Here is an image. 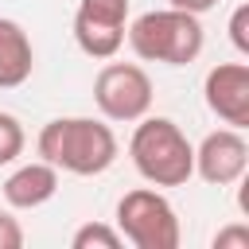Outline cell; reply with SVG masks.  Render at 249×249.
<instances>
[{"label":"cell","instance_id":"6da1fadb","mask_svg":"<svg viewBox=\"0 0 249 249\" xmlns=\"http://www.w3.org/2000/svg\"><path fill=\"white\" fill-rule=\"evenodd\" d=\"M39 156L66 175H101L117 163V136L97 117H54L39 128Z\"/></svg>","mask_w":249,"mask_h":249},{"label":"cell","instance_id":"7a4b0ae2","mask_svg":"<svg viewBox=\"0 0 249 249\" xmlns=\"http://www.w3.org/2000/svg\"><path fill=\"white\" fill-rule=\"evenodd\" d=\"M128 160L152 187H183L195 175V144L171 117H140L128 136Z\"/></svg>","mask_w":249,"mask_h":249},{"label":"cell","instance_id":"3957f363","mask_svg":"<svg viewBox=\"0 0 249 249\" xmlns=\"http://www.w3.org/2000/svg\"><path fill=\"white\" fill-rule=\"evenodd\" d=\"M124 39L140 62H163V66L195 62L202 54V43H206L198 16L179 12V8H156V12L128 19Z\"/></svg>","mask_w":249,"mask_h":249},{"label":"cell","instance_id":"277c9868","mask_svg":"<svg viewBox=\"0 0 249 249\" xmlns=\"http://www.w3.org/2000/svg\"><path fill=\"white\" fill-rule=\"evenodd\" d=\"M117 233L136 249H179V218L160 187L124 191L117 202Z\"/></svg>","mask_w":249,"mask_h":249},{"label":"cell","instance_id":"5b68a950","mask_svg":"<svg viewBox=\"0 0 249 249\" xmlns=\"http://www.w3.org/2000/svg\"><path fill=\"white\" fill-rule=\"evenodd\" d=\"M152 97H156L152 78L136 62H109L105 58V66L93 78V105L113 124H136L140 117H148Z\"/></svg>","mask_w":249,"mask_h":249},{"label":"cell","instance_id":"8992f818","mask_svg":"<svg viewBox=\"0 0 249 249\" xmlns=\"http://www.w3.org/2000/svg\"><path fill=\"white\" fill-rule=\"evenodd\" d=\"M128 31V0H78L74 12V43L82 54L105 62L124 47Z\"/></svg>","mask_w":249,"mask_h":249},{"label":"cell","instance_id":"52a82bcc","mask_svg":"<svg viewBox=\"0 0 249 249\" xmlns=\"http://www.w3.org/2000/svg\"><path fill=\"white\" fill-rule=\"evenodd\" d=\"M249 167V140L241 136V128H214L198 140L195 148V175L210 187H233L245 179Z\"/></svg>","mask_w":249,"mask_h":249},{"label":"cell","instance_id":"ba28073f","mask_svg":"<svg viewBox=\"0 0 249 249\" xmlns=\"http://www.w3.org/2000/svg\"><path fill=\"white\" fill-rule=\"evenodd\" d=\"M202 101L222 124L249 128V62L210 66L202 78Z\"/></svg>","mask_w":249,"mask_h":249},{"label":"cell","instance_id":"9c48e42d","mask_svg":"<svg viewBox=\"0 0 249 249\" xmlns=\"http://www.w3.org/2000/svg\"><path fill=\"white\" fill-rule=\"evenodd\" d=\"M58 191V167H51L47 160L35 163H19L8 179H4V202L12 210H35L43 202H51Z\"/></svg>","mask_w":249,"mask_h":249},{"label":"cell","instance_id":"30bf717a","mask_svg":"<svg viewBox=\"0 0 249 249\" xmlns=\"http://www.w3.org/2000/svg\"><path fill=\"white\" fill-rule=\"evenodd\" d=\"M31 70H35V51H31L27 31L16 19L0 16V89L23 86Z\"/></svg>","mask_w":249,"mask_h":249},{"label":"cell","instance_id":"8fae6325","mask_svg":"<svg viewBox=\"0 0 249 249\" xmlns=\"http://www.w3.org/2000/svg\"><path fill=\"white\" fill-rule=\"evenodd\" d=\"M121 245L124 237L117 233V226H105V222H86L70 237V249H121Z\"/></svg>","mask_w":249,"mask_h":249},{"label":"cell","instance_id":"7c38bea8","mask_svg":"<svg viewBox=\"0 0 249 249\" xmlns=\"http://www.w3.org/2000/svg\"><path fill=\"white\" fill-rule=\"evenodd\" d=\"M23 144H27V136H23L19 117L0 113V167H4V163H16V160L23 156Z\"/></svg>","mask_w":249,"mask_h":249},{"label":"cell","instance_id":"4fadbf2b","mask_svg":"<svg viewBox=\"0 0 249 249\" xmlns=\"http://www.w3.org/2000/svg\"><path fill=\"white\" fill-rule=\"evenodd\" d=\"M230 43L237 54H249V4H237L230 16Z\"/></svg>","mask_w":249,"mask_h":249},{"label":"cell","instance_id":"5bb4252c","mask_svg":"<svg viewBox=\"0 0 249 249\" xmlns=\"http://www.w3.org/2000/svg\"><path fill=\"white\" fill-rule=\"evenodd\" d=\"M214 249H249V226L245 222H233L226 230L214 233Z\"/></svg>","mask_w":249,"mask_h":249},{"label":"cell","instance_id":"9a60e30c","mask_svg":"<svg viewBox=\"0 0 249 249\" xmlns=\"http://www.w3.org/2000/svg\"><path fill=\"white\" fill-rule=\"evenodd\" d=\"M19 245H23V226L8 210H0V249H19Z\"/></svg>","mask_w":249,"mask_h":249},{"label":"cell","instance_id":"2e32d148","mask_svg":"<svg viewBox=\"0 0 249 249\" xmlns=\"http://www.w3.org/2000/svg\"><path fill=\"white\" fill-rule=\"evenodd\" d=\"M167 4L179 8V12H191V16H202V12L218 8V0H167Z\"/></svg>","mask_w":249,"mask_h":249}]
</instances>
